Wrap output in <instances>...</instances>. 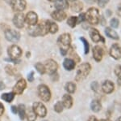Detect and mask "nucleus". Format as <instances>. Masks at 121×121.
<instances>
[{"mask_svg":"<svg viewBox=\"0 0 121 121\" xmlns=\"http://www.w3.org/2000/svg\"><path fill=\"white\" fill-rule=\"evenodd\" d=\"M64 109V105L61 102H57L54 106V111L57 113H60Z\"/></svg>","mask_w":121,"mask_h":121,"instance_id":"33","label":"nucleus"},{"mask_svg":"<svg viewBox=\"0 0 121 121\" xmlns=\"http://www.w3.org/2000/svg\"><path fill=\"white\" fill-rule=\"evenodd\" d=\"M2 54V48H1V46H0V55H1Z\"/></svg>","mask_w":121,"mask_h":121,"instance_id":"48","label":"nucleus"},{"mask_svg":"<svg viewBox=\"0 0 121 121\" xmlns=\"http://www.w3.org/2000/svg\"><path fill=\"white\" fill-rule=\"evenodd\" d=\"M109 0H97V3H98V5L100 7H104L107 3H108Z\"/></svg>","mask_w":121,"mask_h":121,"instance_id":"38","label":"nucleus"},{"mask_svg":"<svg viewBox=\"0 0 121 121\" xmlns=\"http://www.w3.org/2000/svg\"><path fill=\"white\" fill-rule=\"evenodd\" d=\"M25 23L29 26H34L38 23V15L35 11H29L25 15Z\"/></svg>","mask_w":121,"mask_h":121,"instance_id":"12","label":"nucleus"},{"mask_svg":"<svg viewBox=\"0 0 121 121\" xmlns=\"http://www.w3.org/2000/svg\"><path fill=\"white\" fill-rule=\"evenodd\" d=\"M11 110H12V112H13V113H15H15L18 112V111H18V109H17V108H16V106H15L11 107Z\"/></svg>","mask_w":121,"mask_h":121,"instance_id":"44","label":"nucleus"},{"mask_svg":"<svg viewBox=\"0 0 121 121\" xmlns=\"http://www.w3.org/2000/svg\"><path fill=\"white\" fill-rule=\"evenodd\" d=\"M27 87V83L24 79H20L17 81L15 85L13 88V93L15 94H21L24 91V89Z\"/></svg>","mask_w":121,"mask_h":121,"instance_id":"13","label":"nucleus"},{"mask_svg":"<svg viewBox=\"0 0 121 121\" xmlns=\"http://www.w3.org/2000/svg\"><path fill=\"white\" fill-rule=\"evenodd\" d=\"M86 20V13H80L78 16V24L82 23Z\"/></svg>","mask_w":121,"mask_h":121,"instance_id":"35","label":"nucleus"},{"mask_svg":"<svg viewBox=\"0 0 121 121\" xmlns=\"http://www.w3.org/2000/svg\"><path fill=\"white\" fill-rule=\"evenodd\" d=\"M117 14H118L119 16L121 17V3L117 7Z\"/></svg>","mask_w":121,"mask_h":121,"instance_id":"41","label":"nucleus"},{"mask_svg":"<svg viewBox=\"0 0 121 121\" xmlns=\"http://www.w3.org/2000/svg\"><path fill=\"white\" fill-rule=\"evenodd\" d=\"M5 38L8 42H17L20 39V34L15 29L8 28L7 30H5Z\"/></svg>","mask_w":121,"mask_h":121,"instance_id":"7","label":"nucleus"},{"mask_svg":"<svg viewBox=\"0 0 121 121\" xmlns=\"http://www.w3.org/2000/svg\"><path fill=\"white\" fill-rule=\"evenodd\" d=\"M33 110H34L35 113L36 114V116L39 117H45L47 115V109L45 106L41 102H35L33 104L32 106Z\"/></svg>","mask_w":121,"mask_h":121,"instance_id":"11","label":"nucleus"},{"mask_svg":"<svg viewBox=\"0 0 121 121\" xmlns=\"http://www.w3.org/2000/svg\"><path fill=\"white\" fill-rule=\"evenodd\" d=\"M115 89L114 83L111 81H105L102 85V90L104 93H112Z\"/></svg>","mask_w":121,"mask_h":121,"instance_id":"18","label":"nucleus"},{"mask_svg":"<svg viewBox=\"0 0 121 121\" xmlns=\"http://www.w3.org/2000/svg\"><path fill=\"white\" fill-rule=\"evenodd\" d=\"M63 66L65 68V69H66L67 71H71V70L74 69L76 63L74 60H73L72 58H65V60L63 61Z\"/></svg>","mask_w":121,"mask_h":121,"instance_id":"19","label":"nucleus"},{"mask_svg":"<svg viewBox=\"0 0 121 121\" xmlns=\"http://www.w3.org/2000/svg\"><path fill=\"white\" fill-rule=\"evenodd\" d=\"M7 52H8V55L9 57L11 58L12 60H15L18 59L21 57L23 54L22 49L19 47L17 45H11L8 47V50H7Z\"/></svg>","mask_w":121,"mask_h":121,"instance_id":"6","label":"nucleus"},{"mask_svg":"<svg viewBox=\"0 0 121 121\" xmlns=\"http://www.w3.org/2000/svg\"><path fill=\"white\" fill-rule=\"evenodd\" d=\"M86 19L88 21L89 24L95 25L99 24L100 20V15L99 10L95 7H91L86 12Z\"/></svg>","mask_w":121,"mask_h":121,"instance_id":"3","label":"nucleus"},{"mask_svg":"<svg viewBox=\"0 0 121 121\" xmlns=\"http://www.w3.org/2000/svg\"><path fill=\"white\" fill-rule=\"evenodd\" d=\"M10 5L15 11L22 12L26 9L27 3L25 0H10Z\"/></svg>","mask_w":121,"mask_h":121,"instance_id":"8","label":"nucleus"},{"mask_svg":"<svg viewBox=\"0 0 121 121\" xmlns=\"http://www.w3.org/2000/svg\"><path fill=\"white\" fill-rule=\"evenodd\" d=\"M88 121H99L98 120H97L96 118H95V116H90V118H89V120H88Z\"/></svg>","mask_w":121,"mask_h":121,"instance_id":"43","label":"nucleus"},{"mask_svg":"<svg viewBox=\"0 0 121 121\" xmlns=\"http://www.w3.org/2000/svg\"><path fill=\"white\" fill-rule=\"evenodd\" d=\"M92 53H93V57L95 58V61L97 62H100L102 60V58L103 57V49L99 46H94L93 50H92Z\"/></svg>","mask_w":121,"mask_h":121,"instance_id":"16","label":"nucleus"},{"mask_svg":"<svg viewBox=\"0 0 121 121\" xmlns=\"http://www.w3.org/2000/svg\"><path fill=\"white\" fill-rule=\"evenodd\" d=\"M91 108L94 112H99L102 109V105L99 100H93L91 103Z\"/></svg>","mask_w":121,"mask_h":121,"instance_id":"26","label":"nucleus"},{"mask_svg":"<svg viewBox=\"0 0 121 121\" xmlns=\"http://www.w3.org/2000/svg\"><path fill=\"white\" fill-rule=\"evenodd\" d=\"M44 68H45V73H48L49 75H53L56 73L58 68V65L56 61L53 59H48L44 63Z\"/></svg>","mask_w":121,"mask_h":121,"instance_id":"9","label":"nucleus"},{"mask_svg":"<svg viewBox=\"0 0 121 121\" xmlns=\"http://www.w3.org/2000/svg\"><path fill=\"white\" fill-rule=\"evenodd\" d=\"M33 77H34V73H33V72H32V73H30L28 74V80L29 81H31V82H32V81H33Z\"/></svg>","mask_w":121,"mask_h":121,"instance_id":"40","label":"nucleus"},{"mask_svg":"<svg viewBox=\"0 0 121 121\" xmlns=\"http://www.w3.org/2000/svg\"><path fill=\"white\" fill-rule=\"evenodd\" d=\"M116 121H121V116L120 117H119L118 119H117V120Z\"/></svg>","mask_w":121,"mask_h":121,"instance_id":"47","label":"nucleus"},{"mask_svg":"<svg viewBox=\"0 0 121 121\" xmlns=\"http://www.w3.org/2000/svg\"><path fill=\"white\" fill-rule=\"evenodd\" d=\"M48 1H50V2H52V1H54V0H48Z\"/></svg>","mask_w":121,"mask_h":121,"instance_id":"50","label":"nucleus"},{"mask_svg":"<svg viewBox=\"0 0 121 121\" xmlns=\"http://www.w3.org/2000/svg\"><path fill=\"white\" fill-rule=\"evenodd\" d=\"M35 68L40 74L45 73V68H44V65L42 63H36L35 65Z\"/></svg>","mask_w":121,"mask_h":121,"instance_id":"32","label":"nucleus"},{"mask_svg":"<svg viewBox=\"0 0 121 121\" xmlns=\"http://www.w3.org/2000/svg\"><path fill=\"white\" fill-rule=\"evenodd\" d=\"M36 114L32 107H29L26 110V118L28 121H35L36 119Z\"/></svg>","mask_w":121,"mask_h":121,"instance_id":"24","label":"nucleus"},{"mask_svg":"<svg viewBox=\"0 0 121 121\" xmlns=\"http://www.w3.org/2000/svg\"><path fill=\"white\" fill-rule=\"evenodd\" d=\"M91 66L88 63H84L81 65H79L78 68L77 74H76V81H81L82 80L86 79L89 73H91Z\"/></svg>","mask_w":121,"mask_h":121,"instance_id":"4","label":"nucleus"},{"mask_svg":"<svg viewBox=\"0 0 121 121\" xmlns=\"http://www.w3.org/2000/svg\"><path fill=\"white\" fill-rule=\"evenodd\" d=\"M38 94L40 99L44 102H48L51 98L50 89L45 85H40L38 86Z\"/></svg>","mask_w":121,"mask_h":121,"instance_id":"5","label":"nucleus"},{"mask_svg":"<svg viewBox=\"0 0 121 121\" xmlns=\"http://www.w3.org/2000/svg\"><path fill=\"white\" fill-rule=\"evenodd\" d=\"M81 41L83 42V45H84V51H85V54H87L89 53L90 51V45H89V42H87V40L85 38H80Z\"/></svg>","mask_w":121,"mask_h":121,"instance_id":"31","label":"nucleus"},{"mask_svg":"<svg viewBox=\"0 0 121 121\" xmlns=\"http://www.w3.org/2000/svg\"><path fill=\"white\" fill-rule=\"evenodd\" d=\"M115 73H116V75L121 81V66L120 65H118L116 67V68H115Z\"/></svg>","mask_w":121,"mask_h":121,"instance_id":"36","label":"nucleus"},{"mask_svg":"<svg viewBox=\"0 0 121 121\" xmlns=\"http://www.w3.org/2000/svg\"><path fill=\"white\" fill-rule=\"evenodd\" d=\"M18 113L21 120H24L26 117V107L23 104H20L18 108Z\"/></svg>","mask_w":121,"mask_h":121,"instance_id":"28","label":"nucleus"},{"mask_svg":"<svg viewBox=\"0 0 121 121\" xmlns=\"http://www.w3.org/2000/svg\"><path fill=\"white\" fill-rule=\"evenodd\" d=\"M110 55L114 59H120L121 58V47L119 44H113L109 52Z\"/></svg>","mask_w":121,"mask_h":121,"instance_id":"15","label":"nucleus"},{"mask_svg":"<svg viewBox=\"0 0 121 121\" xmlns=\"http://www.w3.org/2000/svg\"><path fill=\"white\" fill-rule=\"evenodd\" d=\"M65 89L69 93H73L76 90V85L73 82H67L65 85Z\"/></svg>","mask_w":121,"mask_h":121,"instance_id":"29","label":"nucleus"},{"mask_svg":"<svg viewBox=\"0 0 121 121\" xmlns=\"http://www.w3.org/2000/svg\"><path fill=\"white\" fill-rule=\"evenodd\" d=\"M5 70L7 73L10 74V75H13V74H14V68H13V67H11V66H10V65L7 66V67L5 68Z\"/></svg>","mask_w":121,"mask_h":121,"instance_id":"39","label":"nucleus"},{"mask_svg":"<svg viewBox=\"0 0 121 121\" xmlns=\"http://www.w3.org/2000/svg\"><path fill=\"white\" fill-rule=\"evenodd\" d=\"M70 8L73 12H79L83 8V4L82 2L78 1V0H74V1L71 2L70 4Z\"/></svg>","mask_w":121,"mask_h":121,"instance_id":"21","label":"nucleus"},{"mask_svg":"<svg viewBox=\"0 0 121 121\" xmlns=\"http://www.w3.org/2000/svg\"><path fill=\"white\" fill-rule=\"evenodd\" d=\"M78 24V17L77 16H70L67 19V24L71 28H74Z\"/></svg>","mask_w":121,"mask_h":121,"instance_id":"30","label":"nucleus"},{"mask_svg":"<svg viewBox=\"0 0 121 121\" xmlns=\"http://www.w3.org/2000/svg\"><path fill=\"white\" fill-rule=\"evenodd\" d=\"M105 34L108 38L113 39V40H119V35L113 29L107 27L105 29Z\"/></svg>","mask_w":121,"mask_h":121,"instance_id":"23","label":"nucleus"},{"mask_svg":"<svg viewBox=\"0 0 121 121\" xmlns=\"http://www.w3.org/2000/svg\"><path fill=\"white\" fill-rule=\"evenodd\" d=\"M67 1H70V2H73V1H74V0H67Z\"/></svg>","mask_w":121,"mask_h":121,"instance_id":"49","label":"nucleus"},{"mask_svg":"<svg viewBox=\"0 0 121 121\" xmlns=\"http://www.w3.org/2000/svg\"><path fill=\"white\" fill-rule=\"evenodd\" d=\"M44 121H47V120H44Z\"/></svg>","mask_w":121,"mask_h":121,"instance_id":"51","label":"nucleus"},{"mask_svg":"<svg viewBox=\"0 0 121 121\" xmlns=\"http://www.w3.org/2000/svg\"><path fill=\"white\" fill-rule=\"evenodd\" d=\"M91 89H92L93 91H95V92H98L99 91V84L97 81H94V82L91 83Z\"/></svg>","mask_w":121,"mask_h":121,"instance_id":"37","label":"nucleus"},{"mask_svg":"<svg viewBox=\"0 0 121 121\" xmlns=\"http://www.w3.org/2000/svg\"><path fill=\"white\" fill-rule=\"evenodd\" d=\"M15 97V93L13 92L11 93H3L2 94V98L3 99L4 101L7 102H11L13 101Z\"/></svg>","mask_w":121,"mask_h":121,"instance_id":"27","label":"nucleus"},{"mask_svg":"<svg viewBox=\"0 0 121 121\" xmlns=\"http://www.w3.org/2000/svg\"><path fill=\"white\" fill-rule=\"evenodd\" d=\"M57 45L59 46L60 51L62 55H65L67 54L70 49V45H71V36L70 34H63L60 35V37L57 39Z\"/></svg>","mask_w":121,"mask_h":121,"instance_id":"2","label":"nucleus"},{"mask_svg":"<svg viewBox=\"0 0 121 121\" xmlns=\"http://www.w3.org/2000/svg\"><path fill=\"white\" fill-rule=\"evenodd\" d=\"M99 121H112V120H101Z\"/></svg>","mask_w":121,"mask_h":121,"instance_id":"46","label":"nucleus"},{"mask_svg":"<svg viewBox=\"0 0 121 121\" xmlns=\"http://www.w3.org/2000/svg\"><path fill=\"white\" fill-rule=\"evenodd\" d=\"M13 24L17 29H23L25 24V15L22 12H16L13 17Z\"/></svg>","mask_w":121,"mask_h":121,"instance_id":"10","label":"nucleus"},{"mask_svg":"<svg viewBox=\"0 0 121 121\" xmlns=\"http://www.w3.org/2000/svg\"><path fill=\"white\" fill-rule=\"evenodd\" d=\"M48 21V33L52 34H55L58 31V26L54 21L52 20H47Z\"/></svg>","mask_w":121,"mask_h":121,"instance_id":"25","label":"nucleus"},{"mask_svg":"<svg viewBox=\"0 0 121 121\" xmlns=\"http://www.w3.org/2000/svg\"><path fill=\"white\" fill-rule=\"evenodd\" d=\"M5 89V85L3 82H0V90H3Z\"/></svg>","mask_w":121,"mask_h":121,"instance_id":"45","label":"nucleus"},{"mask_svg":"<svg viewBox=\"0 0 121 121\" xmlns=\"http://www.w3.org/2000/svg\"><path fill=\"white\" fill-rule=\"evenodd\" d=\"M90 37H91V40H92L94 42H95V43H98L99 42H105L104 38L101 36L99 31L95 28L90 29Z\"/></svg>","mask_w":121,"mask_h":121,"instance_id":"14","label":"nucleus"},{"mask_svg":"<svg viewBox=\"0 0 121 121\" xmlns=\"http://www.w3.org/2000/svg\"><path fill=\"white\" fill-rule=\"evenodd\" d=\"M51 16L54 20L60 22V21L64 20V19L66 18L67 15H66V13L65 11H62V10H56V9L55 11H53L52 12Z\"/></svg>","mask_w":121,"mask_h":121,"instance_id":"17","label":"nucleus"},{"mask_svg":"<svg viewBox=\"0 0 121 121\" xmlns=\"http://www.w3.org/2000/svg\"><path fill=\"white\" fill-rule=\"evenodd\" d=\"M110 24L112 28H118L119 27V24H120V21H119L118 19L116 18H113L111 19L110 21Z\"/></svg>","mask_w":121,"mask_h":121,"instance_id":"34","label":"nucleus"},{"mask_svg":"<svg viewBox=\"0 0 121 121\" xmlns=\"http://www.w3.org/2000/svg\"><path fill=\"white\" fill-rule=\"evenodd\" d=\"M61 102L63 103L64 107H65V108H67V109H69L73 106V98H72V97L70 96L69 94H65L62 97Z\"/></svg>","mask_w":121,"mask_h":121,"instance_id":"20","label":"nucleus"},{"mask_svg":"<svg viewBox=\"0 0 121 121\" xmlns=\"http://www.w3.org/2000/svg\"><path fill=\"white\" fill-rule=\"evenodd\" d=\"M28 30L29 34L33 37L36 36H45L48 33V26L47 20H40L34 26H30Z\"/></svg>","mask_w":121,"mask_h":121,"instance_id":"1","label":"nucleus"},{"mask_svg":"<svg viewBox=\"0 0 121 121\" xmlns=\"http://www.w3.org/2000/svg\"><path fill=\"white\" fill-rule=\"evenodd\" d=\"M54 7H56V10L64 11L69 7V3H68L67 0H56L55 3H54Z\"/></svg>","mask_w":121,"mask_h":121,"instance_id":"22","label":"nucleus"},{"mask_svg":"<svg viewBox=\"0 0 121 121\" xmlns=\"http://www.w3.org/2000/svg\"><path fill=\"white\" fill-rule=\"evenodd\" d=\"M3 112H4V106H3V105L0 102V116L3 114Z\"/></svg>","mask_w":121,"mask_h":121,"instance_id":"42","label":"nucleus"}]
</instances>
